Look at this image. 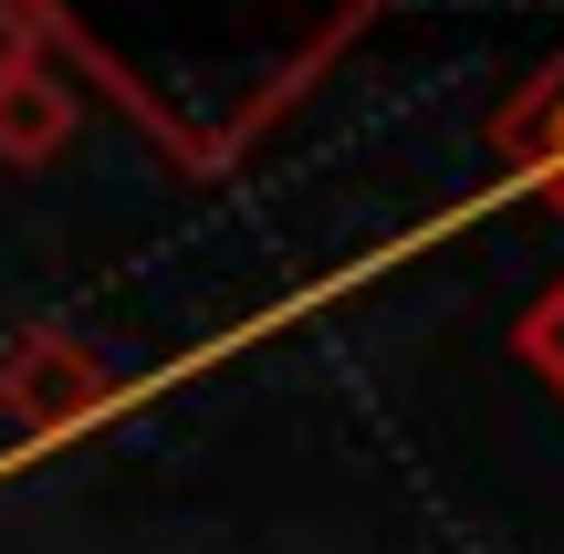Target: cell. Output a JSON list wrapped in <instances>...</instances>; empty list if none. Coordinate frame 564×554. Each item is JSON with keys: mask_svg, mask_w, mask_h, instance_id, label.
I'll return each instance as SVG.
<instances>
[{"mask_svg": "<svg viewBox=\"0 0 564 554\" xmlns=\"http://www.w3.org/2000/svg\"><path fill=\"white\" fill-rule=\"evenodd\" d=\"M554 367H564V346H554Z\"/></svg>", "mask_w": 564, "mask_h": 554, "instance_id": "2", "label": "cell"}, {"mask_svg": "<svg viewBox=\"0 0 564 554\" xmlns=\"http://www.w3.org/2000/svg\"><path fill=\"white\" fill-rule=\"evenodd\" d=\"M554 167H564V105H554Z\"/></svg>", "mask_w": 564, "mask_h": 554, "instance_id": "1", "label": "cell"}]
</instances>
